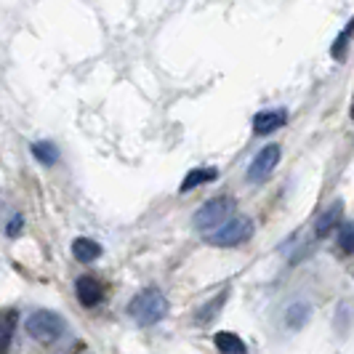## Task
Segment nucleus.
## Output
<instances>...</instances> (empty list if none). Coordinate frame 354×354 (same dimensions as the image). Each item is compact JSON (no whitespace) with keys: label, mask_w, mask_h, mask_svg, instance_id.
I'll list each match as a JSON object with an SVG mask.
<instances>
[{"label":"nucleus","mask_w":354,"mask_h":354,"mask_svg":"<svg viewBox=\"0 0 354 354\" xmlns=\"http://www.w3.org/2000/svg\"><path fill=\"white\" fill-rule=\"evenodd\" d=\"M165 312H168V299L162 296V290L158 288H144L142 293L131 301L128 306V315L133 317L136 325H155L160 319L165 317Z\"/></svg>","instance_id":"1"},{"label":"nucleus","mask_w":354,"mask_h":354,"mask_svg":"<svg viewBox=\"0 0 354 354\" xmlns=\"http://www.w3.org/2000/svg\"><path fill=\"white\" fill-rule=\"evenodd\" d=\"M24 330L32 338H37V341H43V344H51V341H56L64 333V319H62V315L51 312V309H37L27 317Z\"/></svg>","instance_id":"2"},{"label":"nucleus","mask_w":354,"mask_h":354,"mask_svg":"<svg viewBox=\"0 0 354 354\" xmlns=\"http://www.w3.org/2000/svg\"><path fill=\"white\" fill-rule=\"evenodd\" d=\"M250 234H253V221L245 216H232L230 221H224L218 230L208 234V243L218 245V248H234V245L245 243Z\"/></svg>","instance_id":"3"},{"label":"nucleus","mask_w":354,"mask_h":354,"mask_svg":"<svg viewBox=\"0 0 354 354\" xmlns=\"http://www.w3.org/2000/svg\"><path fill=\"white\" fill-rule=\"evenodd\" d=\"M232 211H234V200H230V197H213L195 213V227L208 232L218 230L227 218H232Z\"/></svg>","instance_id":"4"},{"label":"nucleus","mask_w":354,"mask_h":354,"mask_svg":"<svg viewBox=\"0 0 354 354\" xmlns=\"http://www.w3.org/2000/svg\"><path fill=\"white\" fill-rule=\"evenodd\" d=\"M277 162H280V147L277 144H269V147H264L253 158V162H250L248 168V178L253 184H261V181H266V178L272 176V171L277 168Z\"/></svg>","instance_id":"5"},{"label":"nucleus","mask_w":354,"mask_h":354,"mask_svg":"<svg viewBox=\"0 0 354 354\" xmlns=\"http://www.w3.org/2000/svg\"><path fill=\"white\" fill-rule=\"evenodd\" d=\"M75 296H77V301L83 304V306H96L104 299V288H102V283L96 277L86 274V277H80L75 283Z\"/></svg>","instance_id":"6"},{"label":"nucleus","mask_w":354,"mask_h":354,"mask_svg":"<svg viewBox=\"0 0 354 354\" xmlns=\"http://www.w3.org/2000/svg\"><path fill=\"white\" fill-rule=\"evenodd\" d=\"M283 125H285L283 109H264V112H259V115L253 118V131H256L259 136H266V133H272V131H277V128H283Z\"/></svg>","instance_id":"7"},{"label":"nucleus","mask_w":354,"mask_h":354,"mask_svg":"<svg viewBox=\"0 0 354 354\" xmlns=\"http://www.w3.org/2000/svg\"><path fill=\"white\" fill-rule=\"evenodd\" d=\"M72 256L77 261H83V264H91V261H96L102 256V245L96 240H88V237H77L72 243Z\"/></svg>","instance_id":"8"},{"label":"nucleus","mask_w":354,"mask_h":354,"mask_svg":"<svg viewBox=\"0 0 354 354\" xmlns=\"http://www.w3.org/2000/svg\"><path fill=\"white\" fill-rule=\"evenodd\" d=\"M216 349L218 354H248L245 349V344H243V338L237 336V333H230V330H221V333H216Z\"/></svg>","instance_id":"9"},{"label":"nucleus","mask_w":354,"mask_h":354,"mask_svg":"<svg viewBox=\"0 0 354 354\" xmlns=\"http://www.w3.org/2000/svg\"><path fill=\"white\" fill-rule=\"evenodd\" d=\"M218 176V171L216 168H192L187 176H184V181H181V192H192L195 187H200V184H208V181H213V178Z\"/></svg>","instance_id":"10"},{"label":"nucleus","mask_w":354,"mask_h":354,"mask_svg":"<svg viewBox=\"0 0 354 354\" xmlns=\"http://www.w3.org/2000/svg\"><path fill=\"white\" fill-rule=\"evenodd\" d=\"M14 336V312H0V354H8Z\"/></svg>","instance_id":"11"},{"label":"nucleus","mask_w":354,"mask_h":354,"mask_svg":"<svg viewBox=\"0 0 354 354\" xmlns=\"http://www.w3.org/2000/svg\"><path fill=\"white\" fill-rule=\"evenodd\" d=\"M338 218H341V205H330V208H328V211L317 218V227H315V232H317L319 237H325V234H328V232L338 224Z\"/></svg>","instance_id":"12"},{"label":"nucleus","mask_w":354,"mask_h":354,"mask_svg":"<svg viewBox=\"0 0 354 354\" xmlns=\"http://www.w3.org/2000/svg\"><path fill=\"white\" fill-rule=\"evenodd\" d=\"M32 155H35L43 165H53V162L59 160V149H56L51 142H37V144H32Z\"/></svg>","instance_id":"13"},{"label":"nucleus","mask_w":354,"mask_h":354,"mask_svg":"<svg viewBox=\"0 0 354 354\" xmlns=\"http://www.w3.org/2000/svg\"><path fill=\"white\" fill-rule=\"evenodd\" d=\"M227 296H230V293L224 290V293H218L205 309H200V312H197V322H211V319H216V315L221 312V306H224V301H227Z\"/></svg>","instance_id":"14"},{"label":"nucleus","mask_w":354,"mask_h":354,"mask_svg":"<svg viewBox=\"0 0 354 354\" xmlns=\"http://www.w3.org/2000/svg\"><path fill=\"white\" fill-rule=\"evenodd\" d=\"M349 32H352V27L346 24V27H344V32H341V35H338V40L333 43V48H330V53H333L336 59H341V56H344V48L349 46Z\"/></svg>","instance_id":"15"},{"label":"nucleus","mask_w":354,"mask_h":354,"mask_svg":"<svg viewBox=\"0 0 354 354\" xmlns=\"http://www.w3.org/2000/svg\"><path fill=\"white\" fill-rule=\"evenodd\" d=\"M338 248L344 253H352V224H344L338 232Z\"/></svg>","instance_id":"16"}]
</instances>
